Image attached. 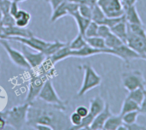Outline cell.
<instances>
[{"label": "cell", "instance_id": "obj_15", "mask_svg": "<svg viewBox=\"0 0 146 130\" xmlns=\"http://www.w3.org/2000/svg\"><path fill=\"white\" fill-rule=\"evenodd\" d=\"M2 33L3 34L5 39H7L9 37L28 38L33 35V32L30 29H27L26 27H21L16 25L9 27H2Z\"/></svg>", "mask_w": 146, "mask_h": 130}, {"label": "cell", "instance_id": "obj_25", "mask_svg": "<svg viewBox=\"0 0 146 130\" xmlns=\"http://www.w3.org/2000/svg\"><path fill=\"white\" fill-rule=\"evenodd\" d=\"M104 40H105V44H106L107 48L112 49V50H115L117 47H119L120 45H121L122 44H125L120 38H118L112 32H111V33L108 37H106L104 39Z\"/></svg>", "mask_w": 146, "mask_h": 130}, {"label": "cell", "instance_id": "obj_46", "mask_svg": "<svg viewBox=\"0 0 146 130\" xmlns=\"http://www.w3.org/2000/svg\"><path fill=\"white\" fill-rule=\"evenodd\" d=\"M121 1H122V3H123L125 9H126V8H127V7L135 5V3H137L138 0H121Z\"/></svg>", "mask_w": 146, "mask_h": 130}, {"label": "cell", "instance_id": "obj_52", "mask_svg": "<svg viewBox=\"0 0 146 130\" xmlns=\"http://www.w3.org/2000/svg\"><path fill=\"white\" fill-rule=\"evenodd\" d=\"M45 1H47V2H48V1H49V0H45Z\"/></svg>", "mask_w": 146, "mask_h": 130}, {"label": "cell", "instance_id": "obj_29", "mask_svg": "<svg viewBox=\"0 0 146 130\" xmlns=\"http://www.w3.org/2000/svg\"><path fill=\"white\" fill-rule=\"evenodd\" d=\"M86 41L85 39V36H83L80 33H78V35L71 41V43L68 45L71 51H78L84 47L86 45Z\"/></svg>", "mask_w": 146, "mask_h": 130}, {"label": "cell", "instance_id": "obj_6", "mask_svg": "<svg viewBox=\"0 0 146 130\" xmlns=\"http://www.w3.org/2000/svg\"><path fill=\"white\" fill-rule=\"evenodd\" d=\"M121 81L124 88L128 92L137 88L146 89V81L140 70H133L123 73L121 75Z\"/></svg>", "mask_w": 146, "mask_h": 130}, {"label": "cell", "instance_id": "obj_19", "mask_svg": "<svg viewBox=\"0 0 146 130\" xmlns=\"http://www.w3.org/2000/svg\"><path fill=\"white\" fill-rule=\"evenodd\" d=\"M111 32L115 34L118 38H120L125 44L127 42V22L125 20L121 21L118 24L115 25L110 28Z\"/></svg>", "mask_w": 146, "mask_h": 130}, {"label": "cell", "instance_id": "obj_41", "mask_svg": "<svg viewBox=\"0 0 146 130\" xmlns=\"http://www.w3.org/2000/svg\"><path fill=\"white\" fill-rule=\"evenodd\" d=\"M75 111L80 115L82 117H85L88 115L89 113V109L86 106H83V105H80V106H78L75 110Z\"/></svg>", "mask_w": 146, "mask_h": 130}, {"label": "cell", "instance_id": "obj_51", "mask_svg": "<svg viewBox=\"0 0 146 130\" xmlns=\"http://www.w3.org/2000/svg\"><path fill=\"white\" fill-rule=\"evenodd\" d=\"M145 56H146V45H145Z\"/></svg>", "mask_w": 146, "mask_h": 130}, {"label": "cell", "instance_id": "obj_11", "mask_svg": "<svg viewBox=\"0 0 146 130\" xmlns=\"http://www.w3.org/2000/svg\"><path fill=\"white\" fill-rule=\"evenodd\" d=\"M126 44L132 48L133 51L138 52L139 55H141L144 59L146 60V56L145 54L146 45V39L132 33L130 30L127 29V42Z\"/></svg>", "mask_w": 146, "mask_h": 130}, {"label": "cell", "instance_id": "obj_31", "mask_svg": "<svg viewBox=\"0 0 146 130\" xmlns=\"http://www.w3.org/2000/svg\"><path fill=\"white\" fill-rule=\"evenodd\" d=\"M127 29L130 30L132 33L144 38L146 39V30L145 28L144 24H130L127 23Z\"/></svg>", "mask_w": 146, "mask_h": 130}, {"label": "cell", "instance_id": "obj_26", "mask_svg": "<svg viewBox=\"0 0 146 130\" xmlns=\"http://www.w3.org/2000/svg\"><path fill=\"white\" fill-rule=\"evenodd\" d=\"M86 43L98 49H108L105 44V40L104 38H101L99 36H95V37H85Z\"/></svg>", "mask_w": 146, "mask_h": 130}, {"label": "cell", "instance_id": "obj_53", "mask_svg": "<svg viewBox=\"0 0 146 130\" xmlns=\"http://www.w3.org/2000/svg\"><path fill=\"white\" fill-rule=\"evenodd\" d=\"M0 64H1V60H0Z\"/></svg>", "mask_w": 146, "mask_h": 130}, {"label": "cell", "instance_id": "obj_34", "mask_svg": "<svg viewBox=\"0 0 146 130\" xmlns=\"http://www.w3.org/2000/svg\"><path fill=\"white\" fill-rule=\"evenodd\" d=\"M98 24L93 21H91L90 24L88 25L86 32L85 37H95L98 36Z\"/></svg>", "mask_w": 146, "mask_h": 130}, {"label": "cell", "instance_id": "obj_47", "mask_svg": "<svg viewBox=\"0 0 146 130\" xmlns=\"http://www.w3.org/2000/svg\"><path fill=\"white\" fill-rule=\"evenodd\" d=\"M6 125H7V124H6V122H5L4 118L0 115V130L3 129L5 128Z\"/></svg>", "mask_w": 146, "mask_h": 130}, {"label": "cell", "instance_id": "obj_42", "mask_svg": "<svg viewBox=\"0 0 146 130\" xmlns=\"http://www.w3.org/2000/svg\"><path fill=\"white\" fill-rule=\"evenodd\" d=\"M18 3L17 2L15 1H12L11 2V4H10V8H9V13L12 16H15L16 15V13L18 12V10L20 9H19V6H18Z\"/></svg>", "mask_w": 146, "mask_h": 130}, {"label": "cell", "instance_id": "obj_22", "mask_svg": "<svg viewBox=\"0 0 146 130\" xmlns=\"http://www.w3.org/2000/svg\"><path fill=\"white\" fill-rule=\"evenodd\" d=\"M123 124L122 117L119 115H111L105 122L104 129V130H117V129Z\"/></svg>", "mask_w": 146, "mask_h": 130}, {"label": "cell", "instance_id": "obj_38", "mask_svg": "<svg viewBox=\"0 0 146 130\" xmlns=\"http://www.w3.org/2000/svg\"><path fill=\"white\" fill-rule=\"evenodd\" d=\"M82 119L83 117L81 116H80L76 111L73 112L70 117H69V121L71 123V124L73 125V127H76V126H79L81 122H82Z\"/></svg>", "mask_w": 146, "mask_h": 130}, {"label": "cell", "instance_id": "obj_2", "mask_svg": "<svg viewBox=\"0 0 146 130\" xmlns=\"http://www.w3.org/2000/svg\"><path fill=\"white\" fill-rule=\"evenodd\" d=\"M30 103H24L12 107L4 112H0V115L4 118L6 124L15 129H21L27 124V111Z\"/></svg>", "mask_w": 146, "mask_h": 130}, {"label": "cell", "instance_id": "obj_16", "mask_svg": "<svg viewBox=\"0 0 146 130\" xmlns=\"http://www.w3.org/2000/svg\"><path fill=\"white\" fill-rule=\"evenodd\" d=\"M113 113L110 111V105L108 104H106L104 109L96 116V117L94 118L93 122L92 123V124L90 125V129L91 130H102L104 129V123L106 122V120L112 115Z\"/></svg>", "mask_w": 146, "mask_h": 130}, {"label": "cell", "instance_id": "obj_44", "mask_svg": "<svg viewBox=\"0 0 146 130\" xmlns=\"http://www.w3.org/2000/svg\"><path fill=\"white\" fill-rule=\"evenodd\" d=\"M64 0H49L48 2L50 3V6H51V9H52V11L54 9H56Z\"/></svg>", "mask_w": 146, "mask_h": 130}, {"label": "cell", "instance_id": "obj_20", "mask_svg": "<svg viewBox=\"0 0 146 130\" xmlns=\"http://www.w3.org/2000/svg\"><path fill=\"white\" fill-rule=\"evenodd\" d=\"M71 16H72V17L74 19V21H76V24H77L78 29H79V33H80V34H82L83 36H85V32H86V28H87V27H88V25L90 24V22H91L92 20H90V19H88V18H86V17L82 16V15L79 13V11H76V12L74 13Z\"/></svg>", "mask_w": 146, "mask_h": 130}, {"label": "cell", "instance_id": "obj_49", "mask_svg": "<svg viewBox=\"0 0 146 130\" xmlns=\"http://www.w3.org/2000/svg\"><path fill=\"white\" fill-rule=\"evenodd\" d=\"M2 18H3V12H2V10H1V9H0V21H1Z\"/></svg>", "mask_w": 146, "mask_h": 130}, {"label": "cell", "instance_id": "obj_12", "mask_svg": "<svg viewBox=\"0 0 146 130\" xmlns=\"http://www.w3.org/2000/svg\"><path fill=\"white\" fill-rule=\"evenodd\" d=\"M21 52H22L25 59L27 61V63L31 66V69H33L38 68L47 57L44 52H41V51L32 52L28 49V46H27L25 45H22V46H21Z\"/></svg>", "mask_w": 146, "mask_h": 130}, {"label": "cell", "instance_id": "obj_48", "mask_svg": "<svg viewBox=\"0 0 146 130\" xmlns=\"http://www.w3.org/2000/svg\"><path fill=\"white\" fill-rule=\"evenodd\" d=\"M67 2H69V3H81L83 0H65Z\"/></svg>", "mask_w": 146, "mask_h": 130}, {"label": "cell", "instance_id": "obj_1", "mask_svg": "<svg viewBox=\"0 0 146 130\" xmlns=\"http://www.w3.org/2000/svg\"><path fill=\"white\" fill-rule=\"evenodd\" d=\"M66 106L48 104L39 99H36L30 103L27 124L33 128L35 124H45L52 128V129H68L65 111ZM70 122V121H69Z\"/></svg>", "mask_w": 146, "mask_h": 130}, {"label": "cell", "instance_id": "obj_45", "mask_svg": "<svg viewBox=\"0 0 146 130\" xmlns=\"http://www.w3.org/2000/svg\"><path fill=\"white\" fill-rule=\"evenodd\" d=\"M33 129L37 130H53L51 127L45 124H35L34 126H33Z\"/></svg>", "mask_w": 146, "mask_h": 130}, {"label": "cell", "instance_id": "obj_18", "mask_svg": "<svg viewBox=\"0 0 146 130\" xmlns=\"http://www.w3.org/2000/svg\"><path fill=\"white\" fill-rule=\"evenodd\" d=\"M124 15H125V18H126V21L127 23H130V24H144L138 11H137V9H136V6L135 5H133V6H130V7H127L125 9V13H124Z\"/></svg>", "mask_w": 146, "mask_h": 130}, {"label": "cell", "instance_id": "obj_24", "mask_svg": "<svg viewBox=\"0 0 146 130\" xmlns=\"http://www.w3.org/2000/svg\"><path fill=\"white\" fill-rule=\"evenodd\" d=\"M139 105L137 104L133 99H131L127 97L125 99V100L123 101V104H122L120 114L121 116H123L124 114H126L127 112H131V111H139Z\"/></svg>", "mask_w": 146, "mask_h": 130}, {"label": "cell", "instance_id": "obj_9", "mask_svg": "<svg viewBox=\"0 0 146 130\" xmlns=\"http://www.w3.org/2000/svg\"><path fill=\"white\" fill-rule=\"evenodd\" d=\"M0 45L3 46V48L5 50L6 53L8 54L9 59L11 60V62L16 65L17 67L20 68H23L26 69H32L31 66L29 65V63H27V61L25 59L22 52L14 49L7 41V39H0Z\"/></svg>", "mask_w": 146, "mask_h": 130}, {"label": "cell", "instance_id": "obj_27", "mask_svg": "<svg viewBox=\"0 0 146 130\" xmlns=\"http://www.w3.org/2000/svg\"><path fill=\"white\" fill-rule=\"evenodd\" d=\"M146 93V89L143 88H137L132 91H129L128 94H127V98L133 99V101H135L137 104L140 105L145 98V95Z\"/></svg>", "mask_w": 146, "mask_h": 130}, {"label": "cell", "instance_id": "obj_33", "mask_svg": "<svg viewBox=\"0 0 146 130\" xmlns=\"http://www.w3.org/2000/svg\"><path fill=\"white\" fill-rule=\"evenodd\" d=\"M79 13L86 17V18H88V19H92V8L91 6H89L88 4L86 3H81L79 4V9H78Z\"/></svg>", "mask_w": 146, "mask_h": 130}, {"label": "cell", "instance_id": "obj_30", "mask_svg": "<svg viewBox=\"0 0 146 130\" xmlns=\"http://www.w3.org/2000/svg\"><path fill=\"white\" fill-rule=\"evenodd\" d=\"M67 44L66 43H63V42H61L59 40H55L54 42H50L49 45L46 47V49L44 50V53L46 57H50L51 56L52 54H54L56 51H57L60 48H62V46L66 45Z\"/></svg>", "mask_w": 146, "mask_h": 130}, {"label": "cell", "instance_id": "obj_36", "mask_svg": "<svg viewBox=\"0 0 146 130\" xmlns=\"http://www.w3.org/2000/svg\"><path fill=\"white\" fill-rule=\"evenodd\" d=\"M15 25V18L10 15V13L3 15V18L0 21V26L2 27H9V26H14Z\"/></svg>", "mask_w": 146, "mask_h": 130}, {"label": "cell", "instance_id": "obj_7", "mask_svg": "<svg viewBox=\"0 0 146 130\" xmlns=\"http://www.w3.org/2000/svg\"><path fill=\"white\" fill-rule=\"evenodd\" d=\"M37 99H41V100H43L48 104L56 105H61V106H66L65 102L62 101L59 98L58 94L56 93L51 79H48L44 82V84L42 89L40 90Z\"/></svg>", "mask_w": 146, "mask_h": 130}, {"label": "cell", "instance_id": "obj_35", "mask_svg": "<svg viewBox=\"0 0 146 130\" xmlns=\"http://www.w3.org/2000/svg\"><path fill=\"white\" fill-rule=\"evenodd\" d=\"M125 19H126V18H125V15H121V16H118V17H106V18L104 20V21H103L102 24L106 25V26H108L110 28H111L112 27H114L115 25L118 24L119 22H121V21H123V20H125ZM100 25H101V24H100Z\"/></svg>", "mask_w": 146, "mask_h": 130}, {"label": "cell", "instance_id": "obj_3", "mask_svg": "<svg viewBox=\"0 0 146 130\" xmlns=\"http://www.w3.org/2000/svg\"><path fill=\"white\" fill-rule=\"evenodd\" d=\"M33 72H30V81L28 87V93L25 99L26 103H31L38 98V95L42 89L44 82L48 79H51L53 75L50 74H40L36 72L34 69H32Z\"/></svg>", "mask_w": 146, "mask_h": 130}, {"label": "cell", "instance_id": "obj_4", "mask_svg": "<svg viewBox=\"0 0 146 130\" xmlns=\"http://www.w3.org/2000/svg\"><path fill=\"white\" fill-rule=\"evenodd\" d=\"M106 104L104 99L100 96H96L90 101L89 113L86 117H83L81 123L79 126L72 127L70 130H80V129H90V125L93 122L94 118L98 114H99L105 107Z\"/></svg>", "mask_w": 146, "mask_h": 130}, {"label": "cell", "instance_id": "obj_40", "mask_svg": "<svg viewBox=\"0 0 146 130\" xmlns=\"http://www.w3.org/2000/svg\"><path fill=\"white\" fill-rule=\"evenodd\" d=\"M125 126L127 127V130H146V126L139 124L137 123H132V124H128V125L125 124Z\"/></svg>", "mask_w": 146, "mask_h": 130}, {"label": "cell", "instance_id": "obj_50", "mask_svg": "<svg viewBox=\"0 0 146 130\" xmlns=\"http://www.w3.org/2000/svg\"><path fill=\"white\" fill-rule=\"evenodd\" d=\"M0 39H4L3 34V33H0Z\"/></svg>", "mask_w": 146, "mask_h": 130}, {"label": "cell", "instance_id": "obj_37", "mask_svg": "<svg viewBox=\"0 0 146 130\" xmlns=\"http://www.w3.org/2000/svg\"><path fill=\"white\" fill-rule=\"evenodd\" d=\"M111 33V30L110 28L104 24H101L98 26V36L105 39L106 37H108L110 34Z\"/></svg>", "mask_w": 146, "mask_h": 130}, {"label": "cell", "instance_id": "obj_39", "mask_svg": "<svg viewBox=\"0 0 146 130\" xmlns=\"http://www.w3.org/2000/svg\"><path fill=\"white\" fill-rule=\"evenodd\" d=\"M10 0H0V9L3 12V15L9 13V8L11 4Z\"/></svg>", "mask_w": 146, "mask_h": 130}, {"label": "cell", "instance_id": "obj_32", "mask_svg": "<svg viewBox=\"0 0 146 130\" xmlns=\"http://www.w3.org/2000/svg\"><path fill=\"white\" fill-rule=\"evenodd\" d=\"M139 114L140 113L139 111H131V112H127V113L124 114L123 116H121L123 123L126 125H128V124H132V123H136Z\"/></svg>", "mask_w": 146, "mask_h": 130}, {"label": "cell", "instance_id": "obj_13", "mask_svg": "<svg viewBox=\"0 0 146 130\" xmlns=\"http://www.w3.org/2000/svg\"><path fill=\"white\" fill-rule=\"evenodd\" d=\"M98 54H110L115 56V51L112 49H98L94 48L88 44L78 51H71V57H88Z\"/></svg>", "mask_w": 146, "mask_h": 130}, {"label": "cell", "instance_id": "obj_23", "mask_svg": "<svg viewBox=\"0 0 146 130\" xmlns=\"http://www.w3.org/2000/svg\"><path fill=\"white\" fill-rule=\"evenodd\" d=\"M68 9H67V3L64 0L56 9H54L52 11V15L50 17V21L51 22H55L57 20H59L60 18L68 15Z\"/></svg>", "mask_w": 146, "mask_h": 130}, {"label": "cell", "instance_id": "obj_21", "mask_svg": "<svg viewBox=\"0 0 146 130\" xmlns=\"http://www.w3.org/2000/svg\"><path fill=\"white\" fill-rule=\"evenodd\" d=\"M14 18L16 26L21 27H26L31 21V15L24 9H19Z\"/></svg>", "mask_w": 146, "mask_h": 130}, {"label": "cell", "instance_id": "obj_5", "mask_svg": "<svg viewBox=\"0 0 146 130\" xmlns=\"http://www.w3.org/2000/svg\"><path fill=\"white\" fill-rule=\"evenodd\" d=\"M84 79L82 85L77 93V96L81 97L85 95L88 91L98 87L102 82L101 76L95 71V69L90 64H84Z\"/></svg>", "mask_w": 146, "mask_h": 130}, {"label": "cell", "instance_id": "obj_14", "mask_svg": "<svg viewBox=\"0 0 146 130\" xmlns=\"http://www.w3.org/2000/svg\"><path fill=\"white\" fill-rule=\"evenodd\" d=\"M114 51H115V56L123 60L127 64H129L132 60L144 59V57L141 55H139L138 52H136L132 48H130L127 44H122L121 45L115 49Z\"/></svg>", "mask_w": 146, "mask_h": 130}, {"label": "cell", "instance_id": "obj_10", "mask_svg": "<svg viewBox=\"0 0 146 130\" xmlns=\"http://www.w3.org/2000/svg\"><path fill=\"white\" fill-rule=\"evenodd\" d=\"M7 39L10 40H15L17 41L22 45H25L28 46V48H31L36 51H41L44 52L46 47L49 45L50 42L44 41L39 38L35 37L34 35L28 37V38H24V37H9Z\"/></svg>", "mask_w": 146, "mask_h": 130}, {"label": "cell", "instance_id": "obj_43", "mask_svg": "<svg viewBox=\"0 0 146 130\" xmlns=\"http://www.w3.org/2000/svg\"><path fill=\"white\" fill-rule=\"evenodd\" d=\"M139 111L140 114H143V115H146V93L145 95V98L142 101V103L139 105Z\"/></svg>", "mask_w": 146, "mask_h": 130}, {"label": "cell", "instance_id": "obj_8", "mask_svg": "<svg viewBox=\"0 0 146 130\" xmlns=\"http://www.w3.org/2000/svg\"><path fill=\"white\" fill-rule=\"evenodd\" d=\"M97 3L107 17H118L125 13L121 0H98Z\"/></svg>", "mask_w": 146, "mask_h": 130}, {"label": "cell", "instance_id": "obj_17", "mask_svg": "<svg viewBox=\"0 0 146 130\" xmlns=\"http://www.w3.org/2000/svg\"><path fill=\"white\" fill-rule=\"evenodd\" d=\"M71 57V50L68 46V44H67L66 45L60 48L57 51H56L51 56L47 57V59L53 65H55L56 63H58L62 60H64L68 57Z\"/></svg>", "mask_w": 146, "mask_h": 130}, {"label": "cell", "instance_id": "obj_28", "mask_svg": "<svg viewBox=\"0 0 146 130\" xmlns=\"http://www.w3.org/2000/svg\"><path fill=\"white\" fill-rule=\"evenodd\" d=\"M107 16L105 15V14L104 13V11L102 10V9L97 4H95L92 7V21L97 22L98 25L102 24L104 20L106 18Z\"/></svg>", "mask_w": 146, "mask_h": 130}]
</instances>
